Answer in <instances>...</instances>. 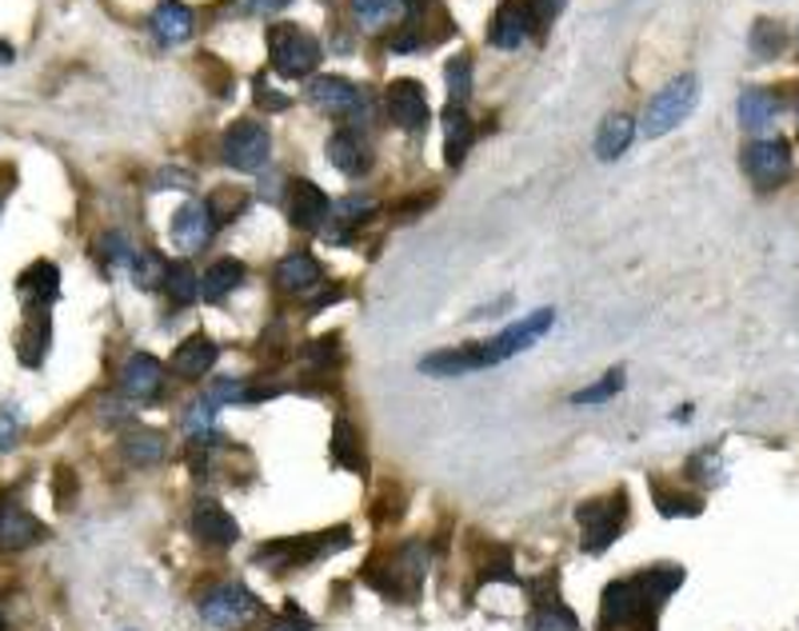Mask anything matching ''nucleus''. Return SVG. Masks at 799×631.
Returning a JSON list of instances; mask_svg holds the SVG:
<instances>
[{
	"mask_svg": "<svg viewBox=\"0 0 799 631\" xmlns=\"http://www.w3.org/2000/svg\"><path fill=\"white\" fill-rule=\"evenodd\" d=\"M444 85H448V105H464L472 96V56L456 53L444 64Z\"/></svg>",
	"mask_w": 799,
	"mask_h": 631,
	"instance_id": "72a5a7b5",
	"label": "nucleus"
},
{
	"mask_svg": "<svg viewBox=\"0 0 799 631\" xmlns=\"http://www.w3.org/2000/svg\"><path fill=\"white\" fill-rule=\"evenodd\" d=\"M744 172L756 189H779L791 177V145L788 140H752L744 148Z\"/></svg>",
	"mask_w": 799,
	"mask_h": 631,
	"instance_id": "6e6552de",
	"label": "nucleus"
},
{
	"mask_svg": "<svg viewBox=\"0 0 799 631\" xmlns=\"http://www.w3.org/2000/svg\"><path fill=\"white\" fill-rule=\"evenodd\" d=\"M528 596H532V620H528L532 631H560V628L576 631L579 628L576 611L560 600L556 571H547V576H540V579H528Z\"/></svg>",
	"mask_w": 799,
	"mask_h": 631,
	"instance_id": "0eeeda50",
	"label": "nucleus"
},
{
	"mask_svg": "<svg viewBox=\"0 0 799 631\" xmlns=\"http://www.w3.org/2000/svg\"><path fill=\"white\" fill-rule=\"evenodd\" d=\"M564 4H568V0H524L528 24L536 29V36H544V32L552 29V21L564 12Z\"/></svg>",
	"mask_w": 799,
	"mask_h": 631,
	"instance_id": "ea45409f",
	"label": "nucleus"
},
{
	"mask_svg": "<svg viewBox=\"0 0 799 631\" xmlns=\"http://www.w3.org/2000/svg\"><path fill=\"white\" fill-rule=\"evenodd\" d=\"M528 12L520 0H508V4H500V9L492 12V24H488V44L492 49H504V53H512V49H520V44L528 41Z\"/></svg>",
	"mask_w": 799,
	"mask_h": 631,
	"instance_id": "a211bd4d",
	"label": "nucleus"
},
{
	"mask_svg": "<svg viewBox=\"0 0 799 631\" xmlns=\"http://www.w3.org/2000/svg\"><path fill=\"white\" fill-rule=\"evenodd\" d=\"M116 388H120V396H128V400H140V404L157 400L160 388H164V364H160L157 356H148V352H137V356L125 360Z\"/></svg>",
	"mask_w": 799,
	"mask_h": 631,
	"instance_id": "9d476101",
	"label": "nucleus"
},
{
	"mask_svg": "<svg viewBox=\"0 0 799 631\" xmlns=\"http://www.w3.org/2000/svg\"><path fill=\"white\" fill-rule=\"evenodd\" d=\"M192 536L209 547H232L241 539V524H236L216 500H200V504L192 507Z\"/></svg>",
	"mask_w": 799,
	"mask_h": 631,
	"instance_id": "f8f14e48",
	"label": "nucleus"
},
{
	"mask_svg": "<svg viewBox=\"0 0 799 631\" xmlns=\"http://www.w3.org/2000/svg\"><path fill=\"white\" fill-rule=\"evenodd\" d=\"M400 12H404L400 0H352V17H356L360 29L369 32L388 29L392 21H400Z\"/></svg>",
	"mask_w": 799,
	"mask_h": 631,
	"instance_id": "2f4dec72",
	"label": "nucleus"
},
{
	"mask_svg": "<svg viewBox=\"0 0 799 631\" xmlns=\"http://www.w3.org/2000/svg\"><path fill=\"white\" fill-rule=\"evenodd\" d=\"M636 140V120L611 113L596 132V157L599 160H620L628 152V145Z\"/></svg>",
	"mask_w": 799,
	"mask_h": 631,
	"instance_id": "c756f323",
	"label": "nucleus"
},
{
	"mask_svg": "<svg viewBox=\"0 0 799 631\" xmlns=\"http://www.w3.org/2000/svg\"><path fill=\"white\" fill-rule=\"evenodd\" d=\"M480 368H484L480 344L448 347V352H432V356L420 360L424 376H464V372H480Z\"/></svg>",
	"mask_w": 799,
	"mask_h": 631,
	"instance_id": "4be33fe9",
	"label": "nucleus"
},
{
	"mask_svg": "<svg viewBox=\"0 0 799 631\" xmlns=\"http://www.w3.org/2000/svg\"><path fill=\"white\" fill-rule=\"evenodd\" d=\"M241 285H244V264L224 256V260H216L209 272L200 276V296H204L209 304H221L224 296H232Z\"/></svg>",
	"mask_w": 799,
	"mask_h": 631,
	"instance_id": "cd10ccee",
	"label": "nucleus"
},
{
	"mask_svg": "<svg viewBox=\"0 0 799 631\" xmlns=\"http://www.w3.org/2000/svg\"><path fill=\"white\" fill-rule=\"evenodd\" d=\"M320 285H324V268L308 253H288L285 260L276 264V288H280V292L305 296V292H316Z\"/></svg>",
	"mask_w": 799,
	"mask_h": 631,
	"instance_id": "f3484780",
	"label": "nucleus"
},
{
	"mask_svg": "<svg viewBox=\"0 0 799 631\" xmlns=\"http://www.w3.org/2000/svg\"><path fill=\"white\" fill-rule=\"evenodd\" d=\"M9 61H12V49H9L4 41H0V64H9Z\"/></svg>",
	"mask_w": 799,
	"mask_h": 631,
	"instance_id": "5fc2aeb1",
	"label": "nucleus"
},
{
	"mask_svg": "<svg viewBox=\"0 0 799 631\" xmlns=\"http://www.w3.org/2000/svg\"><path fill=\"white\" fill-rule=\"evenodd\" d=\"M216 408H221V404H212L209 396H200V400L192 404L189 411H184V428L196 431V436H200V431H209L212 424H216Z\"/></svg>",
	"mask_w": 799,
	"mask_h": 631,
	"instance_id": "c03bdc74",
	"label": "nucleus"
},
{
	"mask_svg": "<svg viewBox=\"0 0 799 631\" xmlns=\"http://www.w3.org/2000/svg\"><path fill=\"white\" fill-rule=\"evenodd\" d=\"M688 475L700 480V484H720L724 480V463H720V452L715 448H704L700 456L688 460Z\"/></svg>",
	"mask_w": 799,
	"mask_h": 631,
	"instance_id": "58836bf2",
	"label": "nucleus"
},
{
	"mask_svg": "<svg viewBox=\"0 0 799 631\" xmlns=\"http://www.w3.org/2000/svg\"><path fill=\"white\" fill-rule=\"evenodd\" d=\"M212 228H216L212 212L192 201L172 216V244H177L180 253H200L212 240Z\"/></svg>",
	"mask_w": 799,
	"mask_h": 631,
	"instance_id": "2eb2a0df",
	"label": "nucleus"
},
{
	"mask_svg": "<svg viewBox=\"0 0 799 631\" xmlns=\"http://www.w3.org/2000/svg\"><path fill=\"white\" fill-rule=\"evenodd\" d=\"M305 356V364L308 368H316V372H328L332 364L340 360V340L337 336H324V340H312V344L300 352Z\"/></svg>",
	"mask_w": 799,
	"mask_h": 631,
	"instance_id": "a19ab883",
	"label": "nucleus"
},
{
	"mask_svg": "<svg viewBox=\"0 0 799 631\" xmlns=\"http://www.w3.org/2000/svg\"><path fill=\"white\" fill-rule=\"evenodd\" d=\"M312 628H316L312 616H305V611L296 608V600H288L285 611H280V616L268 623V631H312Z\"/></svg>",
	"mask_w": 799,
	"mask_h": 631,
	"instance_id": "a18cd8bd",
	"label": "nucleus"
},
{
	"mask_svg": "<svg viewBox=\"0 0 799 631\" xmlns=\"http://www.w3.org/2000/svg\"><path fill=\"white\" fill-rule=\"evenodd\" d=\"M695 105H700V81H695V73L675 76L663 93H656V100L648 105V113H643V132H648V137L672 132L675 125H684L688 116L695 113Z\"/></svg>",
	"mask_w": 799,
	"mask_h": 631,
	"instance_id": "20e7f679",
	"label": "nucleus"
},
{
	"mask_svg": "<svg viewBox=\"0 0 799 631\" xmlns=\"http://www.w3.org/2000/svg\"><path fill=\"white\" fill-rule=\"evenodd\" d=\"M392 53H416V49H424V36L416 32V24H408V29H400L396 36L388 41Z\"/></svg>",
	"mask_w": 799,
	"mask_h": 631,
	"instance_id": "09e8293b",
	"label": "nucleus"
},
{
	"mask_svg": "<svg viewBox=\"0 0 799 631\" xmlns=\"http://www.w3.org/2000/svg\"><path fill=\"white\" fill-rule=\"evenodd\" d=\"M244 4H248V12H260V17H273V12L288 9L292 0H244Z\"/></svg>",
	"mask_w": 799,
	"mask_h": 631,
	"instance_id": "603ef678",
	"label": "nucleus"
},
{
	"mask_svg": "<svg viewBox=\"0 0 799 631\" xmlns=\"http://www.w3.org/2000/svg\"><path fill=\"white\" fill-rule=\"evenodd\" d=\"M44 539V524L21 504H0V547L4 552H21Z\"/></svg>",
	"mask_w": 799,
	"mask_h": 631,
	"instance_id": "dca6fc26",
	"label": "nucleus"
},
{
	"mask_svg": "<svg viewBox=\"0 0 799 631\" xmlns=\"http://www.w3.org/2000/svg\"><path fill=\"white\" fill-rule=\"evenodd\" d=\"M73 472H68V468H61V472H56V504L61 507H68L73 504Z\"/></svg>",
	"mask_w": 799,
	"mask_h": 631,
	"instance_id": "3c124183",
	"label": "nucleus"
},
{
	"mask_svg": "<svg viewBox=\"0 0 799 631\" xmlns=\"http://www.w3.org/2000/svg\"><path fill=\"white\" fill-rule=\"evenodd\" d=\"M17 296L24 300V308H53V300L61 296V268L53 260H36L17 276Z\"/></svg>",
	"mask_w": 799,
	"mask_h": 631,
	"instance_id": "ddd939ff",
	"label": "nucleus"
},
{
	"mask_svg": "<svg viewBox=\"0 0 799 631\" xmlns=\"http://www.w3.org/2000/svg\"><path fill=\"white\" fill-rule=\"evenodd\" d=\"M120 452H125V460L132 463V468H152V463H160L164 456H169V443H164L160 431L137 428L120 440Z\"/></svg>",
	"mask_w": 799,
	"mask_h": 631,
	"instance_id": "c85d7f7f",
	"label": "nucleus"
},
{
	"mask_svg": "<svg viewBox=\"0 0 799 631\" xmlns=\"http://www.w3.org/2000/svg\"><path fill=\"white\" fill-rule=\"evenodd\" d=\"M476 128L464 113V105H448L444 108V157H448V169H460L468 148H472Z\"/></svg>",
	"mask_w": 799,
	"mask_h": 631,
	"instance_id": "393cba45",
	"label": "nucleus"
},
{
	"mask_svg": "<svg viewBox=\"0 0 799 631\" xmlns=\"http://www.w3.org/2000/svg\"><path fill=\"white\" fill-rule=\"evenodd\" d=\"M492 579H504V584H520V576L512 571V559H508V552H500V556H496L492 564H484V571H480V584H492Z\"/></svg>",
	"mask_w": 799,
	"mask_h": 631,
	"instance_id": "49530a36",
	"label": "nucleus"
},
{
	"mask_svg": "<svg viewBox=\"0 0 799 631\" xmlns=\"http://www.w3.org/2000/svg\"><path fill=\"white\" fill-rule=\"evenodd\" d=\"M352 544V527H332L324 536H296V539H273L253 552V564L276 571V576H288L300 564H312V559H324L328 552H340V547Z\"/></svg>",
	"mask_w": 799,
	"mask_h": 631,
	"instance_id": "f257e3e1",
	"label": "nucleus"
},
{
	"mask_svg": "<svg viewBox=\"0 0 799 631\" xmlns=\"http://www.w3.org/2000/svg\"><path fill=\"white\" fill-rule=\"evenodd\" d=\"M652 500H656V507H660V516H668V520L700 516V512H704V500H700V495L672 492V488L656 484V480H652Z\"/></svg>",
	"mask_w": 799,
	"mask_h": 631,
	"instance_id": "473e14b6",
	"label": "nucleus"
},
{
	"mask_svg": "<svg viewBox=\"0 0 799 631\" xmlns=\"http://www.w3.org/2000/svg\"><path fill=\"white\" fill-rule=\"evenodd\" d=\"M384 105H388L392 120L400 128H408V132H420L428 125V96L416 81H392L388 93H384Z\"/></svg>",
	"mask_w": 799,
	"mask_h": 631,
	"instance_id": "9b49d317",
	"label": "nucleus"
},
{
	"mask_svg": "<svg viewBox=\"0 0 799 631\" xmlns=\"http://www.w3.org/2000/svg\"><path fill=\"white\" fill-rule=\"evenodd\" d=\"M21 436H24L21 411L12 408V404H4V408H0V452H12V448L21 443Z\"/></svg>",
	"mask_w": 799,
	"mask_h": 631,
	"instance_id": "79ce46f5",
	"label": "nucleus"
},
{
	"mask_svg": "<svg viewBox=\"0 0 799 631\" xmlns=\"http://www.w3.org/2000/svg\"><path fill=\"white\" fill-rule=\"evenodd\" d=\"M100 256H105V264H113V268H132V244L120 236V232H113V236H105L100 240Z\"/></svg>",
	"mask_w": 799,
	"mask_h": 631,
	"instance_id": "37998d69",
	"label": "nucleus"
},
{
	"mask_svg": "<svg viewBox=\"0 0 799 631\" xmlns=\"http://www.w3.org/2000/svg\"><path fill=\"white\" fill-rule=\"evenodd\" d=\"M784 113V96H776L771 88H747L744 96H739V125L747 128V132H764V128H771V120Z\"/></svg>",
	"mask_w": 799,
	"mask_h": 631,
	"instance_id": "b1692460",
	"label": "nucleus"
},
{
	"mask_svg": "<svg viewBox=\"0 0 799 631\" xmlns=\"http://www.w3.org/2000/svg\"><path fill=\"white\" fill-rule=\"evenodd\" d=\"M216 344H212L204 332H196V336H189L184 344L177 347V356H172V368H177V376H189V379H196V376H209V368L216 364Z\"/></svg>",
	"mask_w": 799,
	"mask_h": 631,
	"instance_id": "bb28decb",
	"label": "nucleus"
},
{
	"mask_svg": "<svg viewBox=\"0 0 799 631\" xmlns=\"http://www.w3.org/2000/svg\"><path fill=\"white\" fill-rule=\"evenodd\" d=\"M224 160H228V169L236 172H260L273 157V137H268V128L256 125V120H236L228 125L224 132Z\"/></svg>",
	"mask_w": 799,
	"mask_h": 631,
	"instance_id": "39448f33",
	"label": "nucleus"
},
{
	"mask_svg": "<svg viewBox=\"0 0 799 631\" xmlns=\"http://www.w3.org/2000/svg\"><path fill=\"white\" fill-rule=\"evenodd\" d=\"M552 308H540V312L524 316V320H515L512 328H504L500 336H492L488 344H480V356H484V368H492V364H504V360H512L515 352H524V347H532L540 336H544L547 328H552Z\"/></svg>",
	"mask_w": 799,
	"mask_h": 631,
	"instance_id": "1a4fd4ad",
	"label": "nucleus"
},
{
	"mask_svg": "<svg viewBox=\"0 0 799 631\" xmlns=\"http://www.w3.org/2000/svg\"><path fill=\"white\" fill-rule=\"evenodd\" d=\"M332 463H337V468H344V472H356V475L369 472V456H364V436H360L356 424L344 420V416H340V420L332 424Z\"/></svg>",
	"mask_w": 799,
	"mask_h": 631,
	"instance_id": "aec40b11",
	"label": "nucleus"
},
{
	"mask_svg": "<svg viewBox=\"0 0 799 631\" xmlns=\"http://www.w3.org/2000/svg\"><path fill=\"white\" fill-rule=\"evenodd\" d=\"M132 280H137V288H145V292H157V288H164L169 285V272H172V264L164 260L160 253H152V248H145V253H137L132 256Z\"/></svg>",
	"mask_w": 799,
	"mask_h": 631,
	"instance_id": "7c9ffc66",
	"label": "nucleus"
},
{
	"mask_svg": "<svg viewBox=\"0 0 799 631\" xmlns=\"http://www.w3.org/2000/svg\"><path fill=\"white\" fill-rule=\"evenodd\" d=\"M164 288H169V296L177 300L180 308H189V304H196V300H200V276L192 272L189 264H177V268L169 272V285H164Z\"/></svg>",
	"mask_w": 799,
	"mask_h": 631,
	"instance_id": "c9c22d12",
	"label": "nucleus"
},
{
	"mask_svg": "<svg viewBox=\"0 0 799 631\" xmlns=\"http://www.w3.org/2000/svg\"><path fill=\"white\" fill-rule=\"evenodd\" d=\"M747 44H752V56H756V61H776V56L784 53V44H788V32L779 29L776 21H756Z\"/></svg>",
	"mask_w": 799,
	"mask_h": 631,
	"instance_id": "f704fd0d",
	"label": "nucleus"
},
{
	"mask_svg": "<svg viewBox=\"0 0 799 631\" xmlns=\"http://www.w3.org/2000/svg\"><path fill=\"white\" fill-rule=\"evenodd\" d=\"M260 611V600L244 584H216V588L200 600V616L212 628H244Z\"/></svg>",
	"mask_w": 799,
	"mask_h": 631,
	"instance_id": "423d86ee",
	"label": "nucleus"
},
{
	"mask_svg": "<svg viewBox=\"0 0 799 631\" xmlns=\"http://www.w3.org/2000/svg\"><path fill=\"white\" fill-rule=\"evenodd\" d=\"M268 53H273V68L280 76H288V81L316 73V64L324 61L320 41L308 29H300V24H273L268 29Z\"/></svg>",
	"mask_w": 799,
	"mask_h": 631,
	"instance_id": "7ed1b4c3",
	"label": "nucleus"
},
{
	"mask_svg": "<svg viewBox=\"0 0 799 631\" xmlns=\"http://www.w3.org/2000/svg\"><path fill=\"white\" fill-rule=\"evenodd\" d=\"M196 184V177L192 172H184V169H164L157 177V192H164V189H192Z\"/></svg>",
	"mask_w": 799,
	"mask_h": 631,
	"instance_id": "8fccbe9b",
	"label": "nucleus"
},
{
	"mask_svg": "<svg viewBox=\"0 0 799 631\" xmlns=\"http://www.w3.org/2000/svg\"><path fill=\"white\" fill-rule=\"evenodd\" d=\"M256 105L260 108H273V113H285L288 108V96H280L276 88H268L264 76H256Z\"/></svg>",
	"mask_w": 799,
	"mask_h": 631,
	"instance_id": "de8ad7c7",
	"label": "nucleus"
},
{
	"mask_svg": "<svg viewBox=\"0 0 799 631\" xmlns=\"http://www.w3.org/2000/svg\"><path fill=\"white\" fill-rule=\"evenodd\" d=\"M244 204H248V201H244L241 192L216 189V192L209 196V204H204V208L212 212V221H216V224H228V221H236V216H241Z\"/></svg>",
	"mask_w": 799,
	"mask_h": 631,
	"instance_id": "e433bc0d",
	"label": "nucleus"
},
{
	"mask_svg": "<svg viewBox=\"0 0 799 631\" xmlns=\"http://www.w3.org/2000/svg\"><path fill=\"white\" fill-rule=\"evenodd\" d=\"M360 96L364 93H356V85L352 81H344V76H316L312 85H308V100H312L316 108H324V113H332V116H352V108L360 105Z\"/></svg>",
	"mask_w": 799,
	"mask_h": 631,
	"instance_id": "6ab92c4d",
	"label": "nucleus"
},
{
	"mask_svg": "<svg viewBox=\"0 0 799 631\" xmlns=\"http://www.w3.org/2000/svg\"><path fill=\"white\" fill-rule=\"evenodd\" d=\"M400 4H404V12H412V17L428 9V0H400Z\"/></svg>",
	"mask_w": 799,
	"mask_h": 631,
	"instance_id": "864d4df0",
	"label": "nucleus"
},
{
	"mask_svg": "<svg viewBox=\"0 0 799 631\" xmlns=\"http://www.w3.org/2000/svg\"><path fill=\"white\" fill-rule=\"evenodd\" d=\"M332 216V201H328L324 192L316 189L312 180H300L292 189V224L305 232H316L320 224Z\"/></svg>",
	"mask_w": 799,
	"mask_h": 631,
	"instance_id": "5701e85b",
	"label": "nucleus"
},
{
	"mask_svg": "<svg viewBox=\"0 0 799 631\" xmlns=\"http://www.w3.org/2000/svg\"><path fill=\"white\" fill-rule=\"evenodd\" d=\"M148 29L160 44H184L192 36V9L180 0H160Z\"/></svg>",
	"mask_w": 799,
	"mask_h": 631,
	"instance_id": "412c9836",
	"label": "nucleus"
},
{
	"mask_svg": "<svg viewBox=\"0 0 799 631\" xmlns=\"http://www.w3.org/2000/svg\"><path fill=\"white\" fill-rule=\"evenodd\" d=\"M624 388V368H611L608 376L599 379V384H592V388H579L576 396H572V404H604L611 400L616 392Z\"/></svg>",
	"mask_w": 799,
	"mask_h": 631,
	"instance_id": "4c0bfd02",
	"label": "nucleus"
},
{
	"mask_svg": "<svg viewBox=\"0 0 799 631\" xmlns=\"http://www.w3.org/2000/svg\"><path fill=\"white\" fill-rule=\"evenodd\" d=\"M53 344V324H49V308H24V328L17 336V356L24 368H41Z\"/></svg>",
	"mask_w": 799,
	"mask_h": 631,
	"instance_id": "4468645a",
	"label": "nucleus"
},
{
	"mask_svg": "<svg viewBox=\"0 0 799 631\" xmlns=\"http://www.w3.org/2000/svg\"><path fill=\"white\" fill-rule=\"evenodd\" d=\"M0 631H9V628H4V616H0Z\"/></svg>",
	"mask_w": 799,
	"mask_h": 631,
	"instance_id": "6e6d98bb",
	"label": "nucleus"
},
{
	"mask_svg": "<svg viewBox=\"0 0 799 631\" xmlns=\"http://www.w3.org/2000/svg\"><path fill=\"white\" fill-rule=\"evenodd\" d=\"M576 520L584 527V539H579V552L584 556H604L616 536H620L624 520H628V492H611L608 500H588V504L576 507Z\"/></svg>",
	"mask_w": 799,
	"mask_h": 631,
	"instance_id": "f03ea898",
	"label": "nucleus"
},
{
	"mask_svg": "<svg viewBox=\"0 0 799 631\" xmlns=\"http://www.w3.org/2000/svg\"><path fill=\"white\" fill-rule=\"evenodd\" d=\"M328 160H332V169L344 172V177H364L372 169V157L369 148L360 145L356 132H337V137L328 140Z\"/></svg>",
	"mask_w": 799,
	"mask_h": 631,
	"instance_id": "a878e982",
	"label": "nucleus"
}]
</instances>
